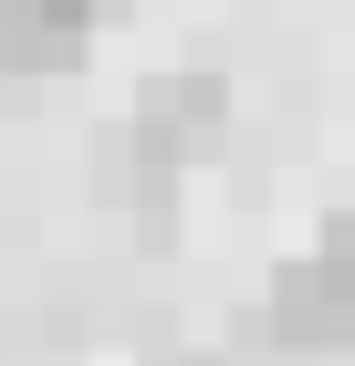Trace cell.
I'll return each instance as SVG.
<instances>
[{
    "instance_id": "1",
    "label": "cell",
    "mask_w": 355,
    "mask_h": 366,
    "mask_svg": "<svg viewBox=\"0 0 355 366\" xmlns=\"http://www.w3.org/2000/svg\"><path fill=\"white\" fill-rule=\"evenodd\" d=\"M219 147H230V84H219V74H167V84L136 94V126H126V147H115L105 168L136 178L167 209V178L199 168V157H219Z\"/></svg>"
},
{
    "instance_id": "2",
    "label": "cell",
    "mask_w": 355,
    "mask_h": 366,
    "mask_svg": "<svg viewBox=\"0 0 355 366\" xmlns=\"http://www.w3.org/2000/svg\"><path fill=\"white\" fill-rule=\"evenodd\" d=\"M251 345H303V356L355 345V262H345V252L282 262L272 293H261V314H251Z\"/></svg>"
},
{
    "instance_id": "4",
    "label": "cell",
    "mask_w": 355,
    "mask_h": 366,
    "mask_svg": "<svg viewBox=\"0 0 355 366\" xmlns=\"http://www.w3.org/2000/svg\"><path fill=\"white\" fill-rule=\"evenodd\" d=\"M314 252H345V262H355V209H334V220H324V241H314Z\"/></svg>"
},
{
    "instance_id": "3",
    "label": "cell",
    "mask_w": 355,
    "mask_h": 366,
    "mask_svg": "<svg viewBox=\"0 0 355 366\" xmlns=\"http://www.w3.org/2000/svg\"><path fill=\"white\" fill-rule=\"evenodd\" d=\"M105 11L126 0H0V74H74Z\"/></svg>"
}]
</instances>
